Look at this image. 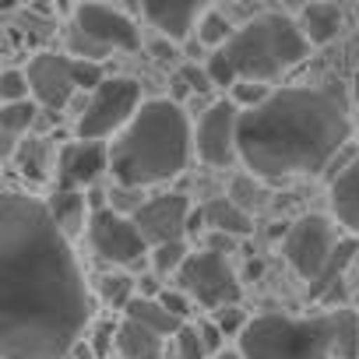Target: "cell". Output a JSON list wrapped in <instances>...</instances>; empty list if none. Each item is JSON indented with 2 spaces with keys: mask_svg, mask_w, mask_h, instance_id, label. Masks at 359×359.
Returning a JSON list of instances; mask_svg holds the SVG:
<instances>
[{
  "mask_svg": "<svg viewBox=\"0 0 359 359\" xmlns=\"http://www.w3.org/2000/svg\"><path fill=\"white\" fill-rule=\"evenodd\" d=\"M92 292L46 201L0 191V359H67Z\"/></svg>",
  "mask_w": 359,
  "mask_h": 359,
  "instance_id": "6da1fadb",
  "label": "cell"
},
{
  "mask_svg": "<svg viewBox=\"0 0 359 359\" xmlns=\"http://www.w3.org/2000/svg\"><path fill=\"white\" fill-rule=\"evenodd\" d=\"M348 106L334 88H278L240 109L236 151L257 180L320 172L348 141Z\"/></svg>",
  "mask_w": 359,
  "mask_h": 359,
  "instance_id": "7a4b0ae2",
  "label": "cell"
},
{
  "mask_svg": "<svg viewBox=\"0 0 359 359\" xmlns=\"http://www.w3.org/2000/svg\"><path fill=\"white\" fill-rule=\"evenodd\" d=\"M194 130L187 113L172 99H148L120 127L109 144V172L123 191L169 184L187 169Z\"/></svg>",
  "mask_w": 359,
  "mask_h": 359,
  "instance_id": "3957f363",
  "label": "cell"
},
{
  "mask_svg": "<svg viewBox=\"0 0 359 359\" xmlns=\"http://www.w3.org/2000/svg\"><path fill=\"white\" fill-rule=\"evenodd\" d=\"M310 53V43L303 36V29L285 18V15H261L254 22H247L243 29H236L208 60V78L219 88H229L240 78L250 81H275L278 74H285L289 67L303 64Z\"/></svg>",
  "mask_w": 359,
  "mask_h": 359,
  "instance_id": "277c9868",
  "label": "cell"
},
{
  "mask_svg": "<svg viewBox=\"0 0 359 359\" xmlns=\"http://www.w3.org/2000/svg\"><path fill=\"white\" fill-rule=\"evenodd\" d=\"M243 359H334V310L313 317L261 313L240 331Z\"/></svg>",
  "mask_w": 359,
  "mask_h": 359,
  "instance_id": "5b68a950",
  "label": "cell"
},
{
  "mask_svg": "<svg viewBox=\"0 0 359 359\" xmlns=\"http://www.w3.org/2000/svg\"><path fill=\"white\" fill-rule=\"evenodd\" d=\"M141 46V32L137 25L116 11L106 8L99 0H81L74 8V22L67 29V50L78 60H102L116 50H137Z\"/></svg>",
  "mask_w": 359,
  "mask_h": 359,
  "instance_id": "8992f818",
  "label": "cell"
},
{
  "mask_svg": "<svg viewBox=\"0 0 359 359\" xmlns=\"http://www.w3.org/2000/svg\"><path fill=\"white\" fill-rule=\"evenodd\" d=\"M137 106H141V85L134 78H102L92 88L74 134L81 141H102V137L116 134L134 116Z\"/></svg>",
  "mask_w": 359,
  "mask_h": 359,
  "instance_id": "52a82bcc",
  "label": "cell"
},
{
  "mask_svg": "<svg viewBox=\"0 0 359 359\" xmlns=\"http://www.w3.org/2000/svg\"><path fill=\"white\" fill-rule=\"evenodd\" d=\"M176 282H180V289H184L198 306H205V310H219V306L240 303V292H243L233 264L219 250L187 254V261L180 264V271H176Z\"/></svg>",
  "mask_w": 359,
  "mask_h": 359,
  "instance_id": "ba28073f",
  "label": "cell"
},
{
  "mask_svg": "<svg viewBox=\"0 0 359 359\" xmlns=\"http://www.w3.org/2000/svg\"><path fill=\"white\" fill-rule=\"evenodd\" d=\"M88 243L92 250L109 261V264H120V268H137L144 257H148V243L144 236L137 233L134 219L116 212V208H95L88 215Z\"/></svg>",
  "mask_w": 359,
  "mask_h": 359,
  "instance_id": "9c48e42d",
  "label": "cell"
},
{
  "mask_svg": "<svg viewBox=\"0 0 359 359\" xmlns=\"http://www.w3.org/2000/svg\"><path fill=\"white\" fill-rule=\"evenodd\" d=\"M334 247H338V236H334L331 219H324V215H303V219H296L289 226L285 240H282V254H285L289 268L303 282H313L324 271V264L331 261Z\"/></svg>",
  "mask_w": 359,
  "mask_h": 359,
  "instance_id": "30bf717a",
  "label": "cell"
},
{
  "mask_svg": "<svg viewBox=\"0 0 359 359\" xmlns=\"http://www.w3.org/2000/svg\"><path fill=\"white\" fill-rule=\"evenodd\" d=\"M236 120H240V106L233 99L212 102L201 113L198 130H194V148H198V158L205 165L226 169V165L240 162V151H236Z\"/></svg>",
  "mask_w": 359,
  "mask_h": 359,
  "instance_id": "8fae6325",
  "label": "cell"
},
{
  "mask_svg": "<svg viewBox=\"0 0 359 359\" xmlns=\"http://www.w3.org/2000/svg\"><path fill=\"white\" fill-rule=\"evenodd\" d=\"M187 215H191L187 194H172V191L158 194V198H148L130 212V219H134V226H137V233L144 236L148 247L184 240L187 236Z\"/></svg>",
  "mask_w": 359,
  "mask_h": 359,
  "instance_id": "7c38bea8",
  "label": "cell"
},
{
  "mask_svg": "<svg viewBox=\"0 0 359 359\" xmlns=\"http://www.w3.org/2000/svg\"><path fill=\"white\" fill-rule=\"evenodd\" d=\"M25 78H29V95L43 109H64L71 102V95L78 92V85H74V60L60 57V53L32 57Z\"/></svg>",
  "mask_w": 359,
  "mask_h": 359,
  "instance_id": "4fadbf2b",
  "label": "cell"
},
{
  "mask_svg": "<svg viewBox=\"0 0 359 359\" xmlns=\"http://www.w3.org/2000/svg\"><path fill=\"white\" fill-rule=\"evenodd\" d=\"M109 169L106 141H71L57 155V191H85Z\"/></svg>",
  "mask_w": 359,
  "mask_h": 359,
  "instance_id": "5bb4252c",
  "label": "cell"
},
{
  "mask_svg": "<svg viewBox=\"0 0 359 359\" xmlns=\"http://www.w3.org/2000/svg\"><path fill=\"white\" fill-rule=\"evenodd\" d=\"M208 4L212 0H137V8L148 18V25L158 29L172 43L187 39L198 29V22L208 11Z\"/></svg>",
  "mask_w": 359,
  "mask_h": 359,
  "instance_id": "9a60e30c",
  "label": "cell"
},
{
  "mask_svg": "<svg viewBox=\"0 0 359 359\" xmlns=\"http://www.w3.org/2000/svg\"><path fill=\"white\" fill-rule=\"evenodd\" d=\"M331 215L352 236H359V155L331 180Z\"/></svg>",
  "mask_w": 359,
  "mask_h": 359,
  "instance_id": "2e32d148",
  "label": "cell"
},
{
  "mask_svg": "<svg viewBox=\"0 0 359 359\" xmlns=\"http://www.w3.org/2000/svg\"><path fill=\"white\" fill-rule=\"evenodd\" d=\"M123 317L141 324V327H148V331H155V334H162V338H172L180 327L187 324V320L172 317L155 296H130V303L123 306Z\"/></svg>",
  "mask_w": 359,
  "mask_h": 359,
  "instance_id": "e0dca14e",
  "label": "cell"
},
{
  "mask_svg": "<svg viewBox=\"0 0 359 359\" xmlns=\"http://www.w3.org/2000/svg\"><path fill=\"white\" fill-rule=\"evenodd\" d=\"M113 341H116L120 359H162V345H165L162 334H155V331H148V327H141V324H134L127 317L116 327Z\"/></svg>",
  "mask_w": 359,
  "mask_h": 359,
  "instance_id": "ac0fdd59",
  "label": "cell"
},
{
  "mask_svg": "<svg viewBox=\"0 0 359 359\" xmlns=\"http://www.w3.org/2000/svg\"><path fill=\"white\" fill-rule=\"evenodd\" d=\"M205 229H212V233H226V236H247L250 229H254V222H250V212L247 208H240L233 198H215V201H208L205 208Z\"/></svg>",
  "mask_w": 359,
  "mask_h": 359,
  "instance_id": "d6986e66",
  "label": "cell"
},
{
  "mask_svg": "<svg viewBox=\"0 0 359 359\" xmlns=\"http://www.w3.org/2000/svg\"><path fill=\"white\" fill-rule=\"evenodd\" d=\"M296 25L303 29V36H306L310 46H324V43H331V39L338 36V29H341V11H338L334 4H327V0H317V4H306V8H303V15H299Z\"/></svg>",
  "mask_w": 359,
  "mask_h": 359,
  "instance_id": "ffe728a7",
  "label": "cell"
},
{
  "mask_svg": "<svg viewBox=\"0 0 359 359\" xmlns=\"http://www.w3.org/2000/svg\"><path fill=\"white\" fill-rule=\"evenodd\" d=\"M50 215L57 219V226L64 229V236H78L85 229V194L81 191H57L50 201H46Z\"/></svg>",
  "mask_w": 359,
  "mask_h": 359,
  "instance_id": "44dd1931",
  "label": "cell"
},
{
  "mask_svg": "<svg viewBox=\"0 0 359 359\" xmlns=\"http://www.w3.org/2000/svg\"><path fill=\"white\" fill-rule=\"evenodd\" d=\"M355 250H359V243H355V240H338V247H334L331 261H327V264H324V271L310 282V296H313V299H324V296H331V292L338 289V278H341V275H345V268L352 264Z\"/></svg>",
  "mask_w": 359,
  "mask_h": 359,
  "instance_id": "7402d4cb",
  "label": "cell"
},
{
  "mask_svg": "<svg viewBox=\"0 0 359 359\" xmlns=\"http://www.w3.org/2000/svg\"><path fill=\"white\" fill-rule=\"evenodd\" d=\"M334 359H359V313L334 310Z\"/></svg>",
  "mask_w": 359,
  "mask_h": 359,
  "instance_id": "603a6c76",
  "label": "cell"
},
{
  "mask_svg": "<svg viewBox=\"0 0 359 359\" xmlns=\"http://www.w3.org/2000/svg\"><path fill=\"white\" fill-rule=\"evenodd\" d=\"M15 158H18V165H22V172L29 180H36V184L46 180V172H50V148H46V141H39V137L22 141L15 148Z\"/></svg>",
  "mask_w": 359,
  "mask_h": 359,
  "instance_id": "cb8c5ba5",
  "label": "cell"
},
{
  "mask_svg": "<svg viewBox=\"0 0 359 359\" xmlns=\"http://www.w3.org/2000/svg\"><path fill=\"white\" fill-rule=\"evenodd\" d=\"M36 113H39V106L32 102V99H18V102H0V130H8V134H25V130H32V123H36Z\"/></svg>",
  "mask_w": 359,
  "mask_h": 359,
  "instance_id": "d4e9b609",
  "label": "cell"
},
{
  "mask_svg": "<svg viewBox=\"0 0 359 359\" xmlns=\"http://www.w3.org/2000/svg\"><path fill=\"white\" fill-rule=\"evenodd\" d=\"M187 243L184 240H172V243H155V247H148V261H151V271L155 275H176L180 271V264L187 261Z\"/></svg>",
  "mask_w": 359,
  "mask_h": 359,
  "instance_id": "484cf974",
  "label": "cell"
},
{
  "mask_svg": "<svg viewBox=\"0 0 359 359\" xmlns=\"http://www.w3.org/2000/svg\"><path fill=\"white\" fill-rule=\"evenodd\" d=\"M229 36H233V25H229L222 15H215V11H205V15H201V22H198V39H201L205 46L219 50Z\"/></svg>",
  "mask_w": 359,
  "mask_h": 359,
  "instance_id": "4316f807",
  "label": "cell"
},
{
  "mask_svg": "<svg viewBox=\"0 0 359 359\" xmlns=\"http://www.w3.org/2000/svg\"><path fill=\"white\" fill-rule=\"evenodd\" d=\"M99 296L109 303V306H127L130 303V296H134V278L130 275H106L102 282H99Z\"/></svg>",
  "mask_w": 359,
  "mask_h": 359,
  "instance_id": "83f0119b",
  "label": "cell"
},
{
  "mask_svg": "<svg viewBox=\"0 0 359 359\" xmlns=\"http://www.w3.org/2000/svg\"><path fill=\"white\" fill-rule=\"evenodd\" d=\"M172 345H176V359H208V348L198 334V324H184L172 334Z\"/></svg>",
  "mask_w": 359,
  "mask_h": 359,
  "instance_id": "f1b7e54d",
  "label": "cell"
},
{
  "mask_svg": "<svg viewBox=\"0 0 359 359\" xmlns=\"http://www.w3.org/2000/svg\"><path fill=\"white\" fill-rule=\"evenodd\" d=\"M229 88H233V102H236L240 109H250V106L264 102L268 92H271L264 81H250V78H240V81H233Z\"/></svg>",
  "mask_w": 359,
  "mask_h": 359,
  "instance_id": "f546056e",
  "label": "cell"
},
{
  "mask_svg": "<svg viewBox=\"0 0 359 359\" xmlns=\"http://www.w3.org/2000/svg\"><path fill=\"white\" fill-rule=\"evenodd\" d=\"M29 99V78L25 71H4L0 74V102H18Z\"/></svg>",
  "mask_w": 359,
  "mask_h": 359,
  "instance_id": "4dcf8cb0",
  "label": "cell"
},
{
  "mask_svg": "<svg viewBox=\"0 0 359 359\" xmlns=\"http://www.w3.org/2000/svg\"><path fill=\"white\" fill-rule=\"evenodd\" d=\"M215 317V324H219V331L226 334V338H240V331H243V324H247V317H243V310H240V303H229V306H219V310H212Z\"/></svg>",
  "mask_w": 359,
  "mask_h": 359,
  "instance_id": "1f68e13d",
  "label": "cell"
},
{
  "mask_svg": "<svg viewBox=\"0 0 359 359\" xmlns=\"http://www.w3.org/2000/svg\"><path fill=\"white\" fill-rule=\"evenodd\" d=\"M155 299H158L172 317H180V320H187V317H191V303H194V299H191L184 289H162Z\"/></svg>",
  "mask_w": 359,
  "mask_h": 359,
  "instance_id": "d6a6232c",
  "label": "cell"
},
{
  "mask_svg": "<svg viewBox=\"0 0 359 359\" xmlns=\"http://www.w3.org/2000/svg\"><path fill=\"white\" fill-rule=\"evenodd\" d=\"M71 60H74V85L92 92V88L102 81V67H99V60H78V57H71Z\"/></svg>",
  "mask_w": 359,
  "mask_h": 359,
  "instance_id": "836d02e7",
  "label": "cell"
},
{
  "mask_svg": "<svg viewBox=\"0 0 359 359\" xmlns=\"http://www.w3.org/2000/svg\"><path fill=\"white\" fill-rule=\"evenodd\" d=\"M198 334H201V341H205V348H208V352H222L226 334L219 331V324H215V320H201V324H198Z\"/></svg>",
  "mask_w": 359,
  "mask_h": 359,
  "instance_id": "e575fe53",
  "label": "cell"
},
{
  "mask_svg": "<svg viewBox=\"0 0 359 359\" xmlns=\"http://www.w3.org/2000/svg\"><path fill=\"white\" fill-rule=\"evenodd\" d=\"M184 81H191V88L194 92H208V88H215L212 85V78H208V71H198V67H184V74H180Z\"/></svg>",
  "mask_w": 359,
  "mask_h": 359,
  "instance_id": "d590c367",
  "label": "cell"
},
{
  "mask_svg": "<svg viewBox=\"0 0 359 359\" xmlns=\"http://www.w3.org/2000/svg\"><path fill=\"white\" fill-rule=\"evenodd\" d=\"M15 148H18L15 134H8V130H0V158H11V155H15Z\"/></svg>",
  "mask_w": 359,
  "mask_h": 359,
  "instance_id": "8d00e7d4",
  "label": "cell"
},
{
  "mask_svg": "<svg viewBox=\"0 0 359 359\" xmlns=\"http://www.w3.org/2000/svg\"><path fill=\"white\" fill-rule=\"evenodd\" d=\"M215 359H243V355H240V348H236V352H215Z\"/></svg>",
  "mask_w": 359,
  "mask_h": 359,
  "instance_id": "74e56055",
  "label": "cell"
},
{
  "mask_svg": "<svg viewBox=\"0 0 359 359\" xmlns=\"http://www.w3.org/2000/svg\"><path fill=\"white\" fill-rule=\"evenodd\" d=\"M18 8V0H0V11H15Z\"/></svg>",
  "mask_w": 359,
  "mask_h": 359,
  "instance_id": "f35d334b",
  "label": "cell"
},
{
  "mask_svg": "<svg viewBox=\"0 0 359 359\" xmlns=\"http://www.w3.org/2000/svg\"><path fill=\"white\" fill-rule=\"evenodd\" d=\"M352 99H355V102H359V74H355V78H352Z\"/></svg>",
  "mask_w": 359,
  "mask_h": 359,
  "instance_id": "ab89813d",
  "label": "cell"
},
{
  "mask_svg": "<svg viewBox=\"0 0 359 359\" xmlns=\"http://www.w3.org/2000/svg\"><path fill=\"white\" fill-rule=\"evenodd\" d=\"M355 313H359V299H355Z\"/></svg>",
  "mask_w": 359,
  "mask_h": 359,
  "instance_id": "60d3db41",
  "label": "cell"
}]
</instances>
